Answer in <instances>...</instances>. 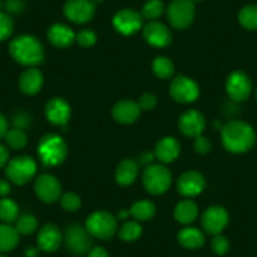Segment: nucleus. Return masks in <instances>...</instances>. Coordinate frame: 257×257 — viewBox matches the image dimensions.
<instances>
[{
  "label": "nucleus",
  "instance_id": "e433bc0d",
  "mask_svg": "<svg viewBox=\"0 0 257 257\" xmlns=\"http://www.w3.org/2000/svg\"><path fill=\"white\" fill-rule=\"evenodd\" d=\"M61 206L64 211L75 212L81 207V198L76 193H66L61 197Z\"/></svg>",
  "mask_w": 257,
  "mask_h": 257
},
{
  "label": "nucleus",
  "instance_id": "a878e982",
  "mask_svg": "<svg viewBox=\"0 0 257 257\" xmlns=\"http://www.w3.org/2000/svg\"><path fill=\"white\" fill-rule=\"evenodd\" d=\"M197 216H198V207L189 199L179 202L174 208V218L182 224L192 223L197 218Z\"/></svg>",
  "mask_w": 257,
  "mask_h": 257
},
{
  "label": "nucleus",
  "instance_id": "4be33fe9",
  "mask_svg": "<svg viewBox=\"0 0 257 257\" xmlns=\"http://www.w3.org/2000/svg\"><path fill=\"white\" fill-rule=\"evenodd\" d=\"M49 42L57 48H68L76 41V34L70 27L64 24H53L47 32Z\"/></svg>",
  "mask_w": 257,
  "mask_h": 257
},
{
  "label": "nucleus",
  "instance_id": "1a4fd4ad",
  "mask_svg": "<svg viewBox=\"0 0 257 257\" xmlns=\"http://www.w3.org/2000/svg\"><path fill=\"white\" fill-rule=\"evenodd\" d=\"M170 96L179 103H190L198 98L199 86L192 78L178 76L170 85Z\"/></svg>",
  "mask_w": 257,
  "mask_h": 257
},
{
  "label": "nucleus",
  "instance_id": "0eeeda50",
  "mask_svg": "<svg viewBox=\"0 0 257 257\" xmlns=\"http://www.w3.org/2000/svg\"><path fill=\"white\" fill-rule=\"evenodd\" d=\"M196 8L192 0H173L168 8V19L175 29H185L193 23Z\"/></svg>",
  "mask_w": 257,
  "mask_h": 257
},
{
  "label": "nucleus",
  "instance_id": "473e14b6",
  "mask_svg": "<svg viewBox=\"0 0 257 257\" xmlns=\"http://www.w3.org/2000/svg\"><path fill=\"white\" fill-rule=\"evenodd\" d=\"M6 142L12 149L19 150L23 149L27 145V142H28V138H27V134L21 130V128H12V130H8L6 134Z\"/></svg>",
  "mask_w": 257,
  "mask_h": 257
},
{
  "label": "nucleus",
  "instance_id": "f3484780",
  "mask_svg": "<svg viewBox=\"0 0 257 257\" xmlns=\"http://www.w3.org/2000/svg\"><path fill=\"white\" fill-rule=\"evenodd\" d=\"M44 113H46L47 120L52 125L64 126L70 120L71 107L66 100L61 97H54L47 102Z\"/></svg>",
  "mask_w": 257,
  "mask_h": 257
},
{
  "label": "nucleus",
  "instance_id": "4468645a",
  "mask_svg": "<svg viewBox=\"0 0 257 257\" xmlns=\"http://www.w3.org/2000/svg\"><path fill=\"white\" fill-rule=\"evenodd\" d=\"M228 224V213L221 206H213L206 209L202 216V227L209 234H219Z\"/></svg>",
  "mask_w": 257,
  "mask_h": 257
},
{
  "label": "nucleus",
  "instance_id": "de8ad7c7",
  "mask_svg": "<svg viewBox=\"0 0 257 257\" xmlns=\"http://www.w3.org/2000/svg\"><path fill=\"white\" fill-rule=\"evenodd\" d=\"M7 132H8V121L0 113V139L6 137Z\"/></svg>",
  "mask_w": 257,
  "mask_h": 257
},
{
  "label": "nucleus",
  "instance_id": "4c0bfd02",
  "mask_svg": "<svg viewBox=\"0 0 257 257\" xmlns=\"http://www.w3.org/2000/svg\"><path fill=\"white\" fill-rule=\"evenodd\" d=\"M96 39H97V37H96L95 32L90 31V29H83V31H81L76 36V41L83 48H90V47H92L96 43Z\"/></svg>",
  "mask_w": 257,
  "mask_h": 257
},
{
  "label": "nucleus",
  "instance_id": "f257e3e1",
  "mask_svg": "<svg viewBox=\"0 0 257 257\" xmlns=\"http://www.w3.org/2000/svg\"><path fill=\"white\" fill-rule=\"evenodd\" d=\"M222 144L224 149L233 154L248 152L256 143V134L251 125L243 121H229L222 127Z\"/></svg>",
  "mask_w": 257,
  "mask_h": 257
},
{
  "label": "nucleus",
  "instance_id": "2f4dec72",
  "mask_svg": "<svg viewBox=\"0 0 257 257\" xmlns=\"http://www.w3.org/2000/svg\"><path fill=\"white\" fill-rule=\"evenodd\" d=\"M143 228L138 221H128L123 224L118 231V237L122 241L133 242L137 241L140 236H142Z\"/></svg>",
  "mask_w": 257,
  "mask_h": 257
},
{
  "label": "nucleus",
  "instance_id": "3c124183",
  "mask_svg": "<svg viewBox=\"0 0 257 257\" xmlns=\"http://www.w3.org/2000/svg\"><path fill=\"white\" fill-rule=\"evenodd\" d=\"M128 214H130V211H122V212H120V214H118V218L125 219Z\"/></svg>",
  "mask_w": 257,
  "mask_h": 257
},
{
  "label": "nucleus",
  "instance_id": "423d86ee",
  "mask_svg": "<svg viewBox=\"0 0 257 257\" xmlns=\"http://www.w3.org/2000/svg\"><path fill=\"white\" fill-rule=\"evenodd\" d=\"M37 173V164L33 158L17 157L11 159L6 167V174L11 182L17 185L27 184Z\"/></svg>",
  "mask_w": 257,
  "mask_h": 257
},
{
  "label": "nucleus",
  "instance_id": "c756f323",
  "mask_svg": "<svg viewBox=\"0 0 257 257\" xmlns=\"http://www.w3.org/2000/svg\"><path fill=\"white\" fill-rule=\"evenodd\" d=\"M238 22L244 29L257 31V4L242 8L238 13Z\"/></svg>",
  "mask_w": 257,
  "mask_h": 257
},
{
  "label": "nucleus",
  "instance_id": "9b49d317",
  "mask_svg": "<svg viewBox=\"0 0 257 257\" xmlns=\"http://www.w3.org/2000/svg\"><path fill=\"white\" fill-rule=\"evenodd\" d=\"M36 194L44 203H54L61 198V183L51 174L39 175L34 183Z\"/></svg>",
  "mask_w": 257,
  "mask_h": 257
},
{
  "label": "nucleus",
  "instance_id": "412c9836",
  "mask_svg": "<svg viewBox=\"0 0 257 257\" xmlns=\"http://www.w3.org/2000/svg\"><path fill=\"white\" fill-rule=\"evenodd\" d=\"M180 154V144L178 140L173 137H165L160 139L155 145L154 155L159 162L162 163H172L179 157Z\"/></svg>",
  "mask_w": 257,
  "mask_h": 257
},
{
  "label": "nucleus",
  "instance_id": "a19ab883",
  "mask_svg": "<svg viewBox=\"0 0 257 257\" xmlns=\"http://www.w3.org/2000/svg\"><path fill=\"white\" fill-rule=\"evenodd\" d=\"M139 106L142 110H145V111H150L153 110V108L157 106V97H155L153 93H144V95H142V97L139 98Z\"/></svg>",
  "mask_w": 257,
  "mask_h": 257
},
{
  "label": "nucleus",
  "instance_id": "37998d69",
  "mask_svg": "<svg viewBox=\"0 0 257 257\" xmlns=\"http://www.w3.org/2000/svg\"><path fill=\"white\" fill-rule=\"evenodd\" d=\"M24 4L22 0H7L6 2V8L7 11L11 13H19L23 9Z\"/></svg>",
  "mask_w": 257,
  "mask_h": 257
},
{
  "label": "nucleus",
  "instance_id": "a211bd4d",
  "mask_svg": "<svg viewBox=\"0 0 257 257\" xmlns=\"http://www.w3.org/2000/svg\"><path fill=\"white\" fill-rule=\"evenodd\" d=\"M143 36L150 46L158 47V48L167 47L172 41V34H170L168 27L155 21L145 26Z\"/></svg>",
  "mask_w": 257,
  "mask_h": 257
},
{
  "label": "nucleus",
  "instance_id": "49530a36",
  "mask_svg": "<svg viewBox=\"0 0 257 257\" xmlns=\"http://www.w3.org/2000/svg\"><path fill=\"white\" fill-rule=\"evenodd\" d=\"M11 193V184L8 180L0 179V197H6Z\"/></svg>",
  "mask_w": 257,
  "mask_h": 257
},
{
  "label": "nucleus",
  "instance_id": "5701e85b",
  "mask_svg": "<svg viewBox=\"0 0 257 257\" xmlns=\"http://www.w3.org/2000/svg\"><path fill=\"white\" fill-rule=\"evenodd\" d=\"M43 86V75L38 68H28L19 78V87L22 92L32 96L38 93Z\"/></svg>",
  "mask_w": 257,
  "mask_h": 257
},
{
  "label": "nucleus",
  "instance_id": "f704fd0d",
  "mask_svg": "<svg viewBox=\"0 0 257 257\" xmlns=\"http://www.w3.org/2000/svg\"><path fill=\"white\" fill-rule=\"evenodd\" d=\"M37 226H38V222L36 217L32 214H24L18 218L16 228L21 234H32L37 229Z\"/></svg>",
  "mask_w": 257,
  "mask_h": 257
},
{
  "label": "nucleus",
  "instance_id": "72a5a7b5",
  "mask_svg": "<svg viewBox=\"0 0 257 257\" xmlns=\"http://www.w3.org/2000/svg\"><path fill=\"white\" fill-rule=\"evenodd\" d=\"M164 4H163L162 0H149L143 7L142 17L154 22L155 19L162 17V14L164 13Z\"/></svg>",
  "mask_w": 257,
  "mask_h": 257
},
{
  "label": "nucleus",
  "instance_id": "393cba45",
  "mask_svg": "<svg viewBox=\"0 0 257 257\" xmlns=\"http://www.w3.org/2000/svg\"><path fill=\"white\" fill-rule=\"evenodd\" d=\"M178 241L185 248L196 249L203 246L206 239H204V234L198 228L187 227L178 233Z\"/></svg>",
  "mask_w": 257,
  "mask_h": 257
},
{
  "label": "nucleus",
  "instance_id": "dca6fc26",
  "mask_svg": "<svg viewBox=\"0 0 257 257\" xmlns=\"http://www.w3.org/2000/svg\"><path fill=\"white\" fill-rule=\"evenodd\" d=\"M206 187V180L201 173L196 170H189L180 175L178 179V192L183 197H196L203 192Z\"/></svg>",
  "mask_w": 257,
  "mask_h": 257
},
{
  "label": "nucleus",
  "instance_id": "20e7f679",
  "mask_svg": "<svg viewBox=\"0 0 257 257\" xmlns=\"http://www.w3.org/2000/svg\"><path fill=\"white\" fill-rule=\"evenodd\" d=\"M143 184L150 194L160 196L169 189L172 184V173L164 165L150 164L143 175Z\"/></svg>",
  "mask_w": 257,
  "mask_h": 257
},
{
  "label": "nucleus",
  "instance_id": "c85d7f7f",
  "mask_svg": "<svg viewBox=\"0 0 257 257\" xmlns=\"http://www.w3.org/2000/svg\"><path fill=\"white\" fill-rule=\"evenodd\" d=\"M153 72L157 77L162 78V80H167L174 75V64L167 57H157L153 61Z\"/></svg>",
  "mask_w": 257,
  "mask_h": 257
},
{
  "label": "nucleus",
  "instance_id": "6e6552de",
  "mask_svg": "<svg viewBox=\"0 0 257 257\" xmlns=\"http://www.w3.org/2000/svg\"><path fill=\"white\" fill-rule=\"evenodd\" d=\"M226 91L228 97L234 102L247 100L252 92V82L242 71H234L226 81Z\"/></svg>",
  "mask_w": 257,
  "mask_h": 257
},
{
  "label": "nucleus",
  "instance_id": "b1692460",
  "mask_svg": "<svg viewBox=\"0 0 257 257\" xmlns=\"http://www.w3.org/2000/svg\"><path fill=\"white\" fill-rule=\"evenodd\" d=\"M138 164L132 159H125L117 165L115 172L116 183L122 187L133 184L138 177Z\"/></svg>",
  "mask_w": 257,
  "mask_h": 257
},
{
  "label": "nucleus",
  "instance_id": "09e8293b",
  "mask_svg": "<svg viewBox=\"0 0 257 257\" xmlns=\"http://www.w3.org/2000/svg\"><path fill=\"white\" fill-rule=\"evenodd\" d=\"M154 159H155V155L152 154V153H145V154L142 155V163L145 165L152 164V162Z\"/></svg>",
  "mask_w": 257,
  "mask_h": 257
},
{
  "label": "nucleus",
  "instance_id": "f03ea898",
  "mask_svg": "<svg viewBox=\"0 0 257 257\" xmlns=\"http://www.w3.org/2000/svg\"><path fill=\"white\" fill-rule=\"evenodd\" d=\"M9 52L18 63L28 67L38 66L44 59V49L42 43L36 37L28 34L14 38L9 46Z\"/></svg>",
  "mask_w": 257,
  "mask_h": 257
},
{
  "label": "nucleus",
  "instance_id": "6ab92c4d",
  "mask_svg": "<svg viewBox=\"0 0 257 257\" xmlns=\"http://www.w3.org/2000/svg\"><path fill=\"white\" fill-rule=\"evenodd\" d=\"M139 103L132 100H122L116 103L112 108V116L120 123H133L140 117Z\"/></svg>",
  "mask_w": 257,
  "mask_h": 257
},
{
  "label": "nucleus",
  "instance_id": "39448f33",
  "mask_svg": "<svg viewBox=\"0 0 257 257\" xmlns=\"http://www.w3.org/2000/svg\"><path fill=\"white\" fill-rule=\"evenodd\" d=\"M86 229L92 237L100 239H108L116 233L117 221L111 213L105 211H98L88 216L86 219Z\"/></svg>",
  "mask_w": 257,
  "mask_h": 257
},
{
  "label": "nucleus",
  "instance_id": "58836bf2",
  "mask_svg": "<svg viewBox=\"0 0 257 257\" xmlns=\"http://www.w3.org/2000/svg\"><path fill=\"white\" fill-rule=\"evenodd\" d=\"M228 248H229V242L224 236L216 234L214 238L212 239V249H213L217 254H219V256H221V254L227 253Z\"/></svg>",
  "mask_w": 257,
  "mask_h": 257
},
{
  "label": "nucleus",
  "instance_id": "8fccbe9b",
  "mask_svg": "<svg viewBox=\"0 0 257 257\" xmlns=\"http://www.w3.org/2000/svg\"><path fill=\"white\" fill-rule=\"evenodd\" d=\"M38 256V248L36 247H29L26 251V257H37Z\"/></svg>",
  "mask_w": 257,
  "mask_h": 257
},
{
  "label": "nucleus",
  "instance_id": "603ef678",
  "mask_svg": "<svg viewBox=\"0 0 257 257\" xmlns=\"http://www.w3.org/2000/svg\"><path fill=\"white\" fill-rule=\"evenodd\" d=\"M193 3H199V2H203V0H192Z\"/></svg>",
  "mask_w": 257,
  "mask_h": 257
},
{
  "label": "nucleus",
  "instance_id": "7c9ffc66",
  "mask_svg": "<svg viewBox=\"0 0 257 257\" xmlns=\"http://www.w3.org/2000/svg\"><path fill=\"white\" fill-rule=\"evenodd\" d=\"M19 209L16 202L12 199L3 198L0 199V221L4 223H12L18 219Z\"/></svg>",
  "mask_w": 257,
  "mask_h": 257
},
{
  "label": "nucleus",
  "instance_id": "bb28decb",
  "mask_svg": "<svg viewBox=\"0 0 257 257\" xmlns=\"http://www.w3.org/2000/svg\"><path fill=\"white\" fill-rule=\"evenodd\" d=\"M19 232L9 223L0 224V252L12 251L18 244Z\"/></svg>",
  "mask_w": 257,
  "mask_h": 257
},
{
  "label": "nucleus",
  "instance_id": "79ce46f5",
  "mask_svg": "<svg viewBox=\"0 0 257 257\" xmlns=\"http://www.w3.org/2000/svg\"><path fill=\"white\" fill-rule=\"evenodd\" d=\"M13 122H14V125H16L17 128H21V130H23L24 127H27V126L31 125V117H29L28 113L19 112L14 116Z\"/></svg>",
  "mask_w": 257,
  "mask_h": 257
},
{
  "label": "nucleus",
  "instance_id": "c03bdc74",
  "mask_svg": "<svg viewBox=\"0 0 257 257\" xmlns=\"http://www.w3.org/2000/svg\"><path fill=\"white\" fill-rule=\"evenodd\" d=\"M9 162V150L8 148L0 144V168L7 167Z\"/></svg>",
  "mask_w": 257,
  "mask_h": 257
},
{
  "label": "nucleus",
  "instance_id": "2eb2a0df",
  "mask_svg": "<svg viewBox=\"0 0 257 257\" xmlns=\"http://www.w3.org/2000/svg\"><path fill=\"white\" fill-rule=\"evenodd\" d=\"M180 132L188 138H197L202 135L206 127V118L203 113L197 110H188L179 118Z\"/></svg>",
  "mask_w": 257,
  "mask_h": 257
},
{
  "label": "nucleus",
  "instance_id": "a18cd8bd",
  "mask_svg": "<svg viewBox=\"0 0 257 257\" xmlns=\"http://www.w3.org/2000/svg\"><path fill=\"white\" fill-rule=\"evenodd\" d=\"M88 257H108V253L102 247H95L88 252Z\"/></svg>",
  "mask_w": 257,
  "mask_h": 257
},
{
  "label": "nucleus",
  "instance_id": "9d476101",
  "mask_svg": "<svg viewBox=\"0 0 257 257\" xmlns=\"http://www.w3.org/2000/svg\"><path fill=\"white\" fill-rule=\"evenodd\" d=\"M64 243L72 253L85 254L92 246V239L87 229L78 224H72L66 229Z\"/></svg>",
  "mask_w": 257,
  "mask_h": 257
},
{
  "label": "nucleus",
  "instance_id": "6e6d98bb",
  "mask_svg": "<svg viewBox=\"0 0 257 257\" xmlns=\"http://www.w3.org/2000/svg\"><path fill=\"white\" fill-rule=\"evenodd\" d=\"M0 257H6V256H0Z\"/></svg>",
  "mask_w": 257,
  "mask_h": 257
},
{
  "label": "nucleus",
  "instance_id": "c9c22d12",
  "mask_svg": "<svg viewBox=\"0 0 257 257\" xmlns=\"http://www.w3.org/2000/svg\"><path fill=\"white\" fill-rule=\"evenodd\" d=\"M14 29L13 19L7 13L0 12V42L6 41L12 36Z\"/></svg>",
  "mask_w": 257,
  "mask_h": 257
},
{
  "label": "nucleus",
  "instance_id": "ea45409f",
  "mask_svg": "<svg viewBox=\"0 0 257 257\" xmlns=\"http://www.w3.org/2000/svg\"><path fill=\"white\" fill-rule=\"evenodd\" d=\"M211 143L209 140L207 139L206 137L203 135H199V137L194 138V149L198 154L201 155H206L207 153L211 152Z\"/></svg>",
  "mask_w": 257,
  "mask_h": 257
},
{
  "label": "nucleus",
  "instance_id": "7ed1b4c3",
  "mask_svg": "<svg viewBox=\"0 0 257 257\" xmlns=\"http://www.w3.org/2000/svg\"><path fill=\"white\" fill-rule=\"evenodd\" d=\"M38 155L46 167H56L67 157V144L56 134L44 135L38 144Z\"/></svg>",
  "mask_w": 257,
  "mask_h": 257
},
{
  "label": "nucleus",
  "instance_id": "f8f14e48",
  "mask_svg": "<svg viewBox=\"0 0 257 257\" xmlns=\"http://www.w3.org/2000/svg\"><path fill=\"white\" fill-rule=\"evenodd\" d=\"M64 16L73 23L83 24L95 16V4L91 0H68L64 4Z\"/></svg>",
  "mask_w": 257,
  "mask_h": 257
},
{
  "label": "nucleus",
  "instance_id": "5fc2aeb1",
  "mask_svg": "<svg viewBox=\"0 0 257 257\" xmlns=\"http://www.w3.org/2000/svg\"><path fill=\"white\" fill-rule=\"evenodd\" d=\"M256 100H257V88H256Z\"/></svg>",
  "mask_w": 257,
  "mask_h": 257
},
{
  "label": "nucleus",
  "instance_id": "864d4df0",
  "mask_svg": "<svg viewBox=\"0 0 257 257\" xmlns=\"http://www.w3.org/2000/svg\"><path fill=\"white\" fill-rule=\"evenodd\" d=\"M93 2H97L98 3V2H102V0H93Z\"/></svg>",
  "mask_w": 257,
  "mask_h": 257
},
{
  "label": "nucleus",
  "instance_id": "aec40b11",
  "mask_svg": "<svg viewBox=\"0 0 257 257\" xmlns=\"http://www.w3.org/2000/svg\"><path fill=\"white\" fill-rule=\"evenodd\" d=\"M62 239H63V237H62L58 227H56L54 224H46L39 231L37 242H38L39 249H42V251L54 252L61 246Z\"/></svg>",
  "mask_w": 257,
  "mask_h": 257
},
{
  "label": "nucleus",
  "instance_id": "cd10ccee",
  "mask_svg": "<svg viewBox=\"0 0 257 257\" xmlns=\"http://www.w3.org/2000/svg\"><path fill=\"white\" fill-rule=\"evenodd\" d=\"M155 206L150 201H139L133 204L130 208V216L134 217L138 222L149 221L155 214Z\"/></svg>",
  "mask_w": 257,
  "mask_h": 257
},
{
  "label": "nucleus",
  "instance_id": "ddd939ff",
  "mask_svg": "<svg viewBox=\"0 0 257 257\" xmlns=\"http://www.w3.org/2000/svg\"><path fill=\"white\" fill-rule=\"evenodd\" d=\"M112 24L118 33L123 36H132L142 28L143 17L133 9H123L115 14Z\"/></svg>",
  "mask_w": 257,
  "mask_h": 257
}]
</instances>
